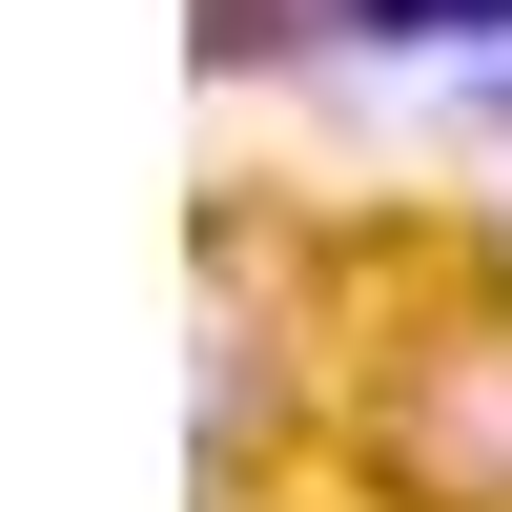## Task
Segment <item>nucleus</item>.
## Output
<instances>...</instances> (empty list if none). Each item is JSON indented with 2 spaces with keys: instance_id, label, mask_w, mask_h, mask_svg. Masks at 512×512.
<instances>
[{
  "instance_id": "1",
  "label": "nucleus",
  "mask_w": 512,
  "mask_h": 512,
  "mask_svg": "<svg viewBox=\"0 0 512 512\" xmlns=\"http://www.w3.org/2000/svg\"><path fill=\"white\" fill-rule=\"evenodd\" d=\"M328 431H349V472L390 492V512H512V287L390 308Z\"/></svg>"
},
{
  "instance_id": "2",
  "label": "nucleus",
  "mask_w": 512,
  "mask_h": 512,
  "mask_svg": "<svg viewBox=\"0 0 512 512\" xmlns=\"http://www.w3.org/2000/svg\"><path fill=\"white\" fill-rule=\"evenodd\" d=\"M328 41H512V0H308Z\"/></svg>"
},
{
  "instance_id": "3",
  "label": "nucleus",
  "mask_w": 512,
  "mask_h": 512,
  "mask_svg": "<svg viewBox=\"0 0 512 512\" xmlns=\"http://www.w3.org/2000/svg\"><path fill=\"white\" fill-rule=\"evenodd\" d=\"M492 144H512V82H492Z\"/></svg>"
}]
</instances>
